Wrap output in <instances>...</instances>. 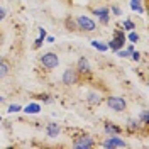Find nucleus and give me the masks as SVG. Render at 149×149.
I'll list each match as a JSON object with an SVG mask.
<instances>
[{"mask_svg":"<svg viewBox=\"0 0 149 149\" xmlns=\"http://www.w3.org/2000/svg\"><path fill=\"white\" fill-rule=\"evenodd\" d=\"M130 56H132V59H134V61H139V59H141V53H139V51H132Z\"/></svg>","mask_w":149,"mask_h":149,"instance_id":"nucleus-26","label":"nucleus"},{"mask_svg":"<svg viewBox=\"0 0 149 149\" xmlns=\"http://www.w3.org/2000/svg\"><path fill=\"white\" fill-rule=\"evenodd\" d=\"M5 14H7V10L3 9V7H0V22L5 19Z\"/></svg>","mask_w":149,"mask_h":149,"instance_id":"nucleus-27","label":"nucleus"},{"mask_svg":"<svg viewBox=\"0 0 149 149\" xmlns=\"http://www.w3.org/2000/svg\"><path fill=\"white\" fill-rule=\"evenodd\" d=\"M88 103L90 105H98V103L102 102V97H100V93H95V92H92V93H88Z\"/></svg>","mask_w":149,"mask_h":149,"instance_id":"nucleus-12","label":"nucleus"},{"mask_svg":"<svg viewBox=\"0 0 149 149\" xmlns=\"http://www.w3.org/2000/svg\"><path fill=\"white\" fill-rule=\"evenodd\" d=\"M78 78H80L78 71H76V70H71V68H68V70H65V73H63V76H61V81L70 86V85H76L78 83Z\"/></svg>","mask_w":149,"mask_h":149,"instance_id":"nucleus-6","label":"nucleus"},{"mask_svg":"<svg viewBox=\"0 0 149 149\" xmlns=\"http://www.w3.org/2000/svg\"><path fill=\"white\" fill-rule=\"evenodd\" d=\"M103 130H105V132H107L109 136H119V134L122 132V129H120V127L113 125V124H110V122H109V124H105V127H103Z\"/></svg>","mask_w":149,"mask_h":149,"instance_id":"nucleus-10","label":"nucleus"},{"mask_svg":"<svg viewBox=\"0 0 149 149\" xmlns=\"http://www.w3.org/2000/svg\"><path fill=\"white\" fill-rule=\"evenodd\" d=\"M76 71H78V74H90V71H92L90 61H88L85 56H81V58L78 59V63H76Z\"/></svg>","mask_w":149,"mask_h":149,"instance_id":"nucleus-8","label":"nucleus"},{"mask_svg":"<svg viewBox=\"0 0 149 149\" xmlns=\"http://www.w3.org/2000/svg\"><path fill=\"white\" fill-rule=\"evenodd\" d=\"M95 146V141L90 136H80V137H74L73 148L74 149H90Z\"/></svg>","mask_w":149,"mask_h":149,"instance_id":"nucleus-5","label":"nucleus"},{"mask_svg":"<svg viewBox=\"0 0 149 149\" xmlns=\"http://www.w3.org/2000/svg\"><path fill=\"white\" fill-rule=\"evenodd\" d=\"M137 120H139L141 124H148V120H149V119H148V110H142V112H141Z\"/></svg>","mask_w":149,"mask_h":149,"instance_id":"nucleus-19","label":"nucleus"},{"mask_svg":"<svg viewBox=\"0 0 149 149\" xmlns=\"http://www.w3.org/2000/svg\"><path fill=\"white\" fill-rule=\"evenodd\" d=\"M105 14H110V10L107 9V7H102V9H95L93 10V15H97V17H102Z\"/></svg>","mask_w":149,"mask_h":149,"instance_id":"nucleus-18","label":"nucleus"},{"mask_svg":"<svg viewBox=\"0 0 149 149\" xmlns=\"http://www.w3.org/2000/svg\"><path fill=\"white\" fill-rule=\"evenodd\" d=\"M19 110H22V107H20L19 103H14V105H10V107H9V112H10V113H14V112H19Z\"/></svg>","mask_w":149,"mask_h":149,"instance_id":"nucleus-23","label":"nucleus"},{"mask_svg":"<svg viewBox=\"0 0 149 149\" xmlns=\"http://www.w3.org/2000/svg\"><path fill=\"white\" fill-rule=\"evenodd\" d=\"M102 146L105 149H122V148H127V142L119 136H110L102 142Z\"/></svg>","mask_w":149,"mask_h":149,"instance_id":"nucleus-3","label":"nucleus"},{"mask_svg":"<svg viewBox=\"0 0 149 149\" xmlns=\"http://www.w3.org/2000/svg\"><path fill=\"white\" fill-rule=\"evenodd\" d=\"M141 122L139 120H134V119H130L129 120V124H127V130H130V132H137V130H139V125Z\"/></svg>","mask_w":149,"mask_h":149,"instance_id":"nucleus-16","label":"nucleus"},{"mask_svg":"<svg viewBox=\"0 0 149 149\" xmlns=\"http://www.w3.org/2000/svg\"><path fill=\"white\" fill-rule=\"evenodd\" d=\"M115 53H117V56H119V58H129L130 56V53L129 51H127V49H117V51H115Z\"/></svg>","mask_w":149,"mask_h":149,"instance_id":"nucleus-20","label":"nucleus"},{"mask_svg":"<svg viewBox=\"0 0 149 149\" xmlns=\"http://www.w3.org/2000/svg\"><path fill=\"white\" fill-rule=\"evenodd\" d=\"M100 22H102L103 26H105V24H109V22H110V14H105V15H102V17H100Z\"/></svg>","mask_w":149,"mask_h":149,"instance_id":"nucleus-24","label":"nucleus"},{"mask_svg":"<svg viewBox=\"0 0 149 149\" xmlns=\"http://www.w3.org/2000/svg\"><path fill=\"white\" fill-rule=\"evenodd\" d=\"M112 14H113V15H122V10L119 9V7H117V5H113V7H112Z\"/></svg>","mask_w":149,"mask_h":149,"instance_id":"nucleus-25","label":"nucleus"},{"mask_svg":"<svg viewBox=\"0 0 149 149\" xmlns=\"http://www.w3.org/2000/svg\"><path fill=\"white\" fill-rule=\"evenodd\" d=\"M76 29H81L85 32H93L97 29V24L88 15H78V19H76Z\"/></svg>","mask_w":149,"mask_h":149,"instance_id":"nucleus-1","label":"nucleus"},{"mask_svg":"<svg viewBox=\"0 0 149 149\" xmlns=\"http://www.w3.org/2000/svg\"><path fill=\"white\" fill-rule=\"evenodd\" d=\"M127 51H129V53H132V51H134V46H132V44H130V46H127Z\"/></svg>","mask_w":149,"mask_h":149,"instance_id":"nucleus-29","label":"nucleus"},{"mask_svg":"<svg viewBox=\"0 0 149 149\" xmlns=\"http://www.w3.org/2000/svg\"><path fill=\"white\" fill-rule=\"evenodd\" d=\"M124 29L125 31H132L134 29V22L132 20H124Z\"/></svg>","mask_w":149,"mask_h":149,"instance_id":"nucleus-22","label":"nucleus"},{"mask_svg":"<svg viewBox=\"0 0 149 149\" xmlns=\"http://www.w3.org/2000/svg\"><path fill=\"white\" fill-rule=\"evenodd\" d=\"M0 41H2V37H0Z\"/></svg>","mask_w":149,"mask_h":149,"instance_id":"nucleus-31","label":"nucleus"},{"mask_svg":"<svg viewBox=\"0 0 149 149\" xmlns=\"http://www.w3.org/2000/svg\"><path fill=\"white\" fill-rule=\"evenodd\" d=\"M44 37H46V29H39V37L36 39V42H34V47H41L42 46V42H44Z\"/></svg>","mask_w":149,"mask_h":149,"instance_id":"nucleus-14","label":"nucleus"},{"mask_svg":"<svg viewBox=\"0 0 149 149\" xmlns=\"http://www.w3.org/2000/svg\"><path fill=\"white\" fill-rule=\"evenodd\" d=\"M130 9L134 10V12L144 14V5H142V0H130Z\"/></svg>","mask_w":149,"mask_h":149,"instance_id":"nucleus-11","label":"nucleus"},{"mask_svg":"<svg viewBox=\"0 0 149 149\" xmlns=\"http://www.w3.org/2000/svg\"><path fill=\"white\" fill-rule=\"evenodd\" d=\"M107 105L110 107V110L113 112H124L127 109V102L122 97H109L107 98Z\"/></svg>","mask_w":149,"mask_h":149,"instance_id":"nucleus-4","label":"nucleus"},{"mask_svg":"<svg viewBox=\"0 0 149 149\" xmlns=\"http://www.w3.org/2000/svg\"><path fill=\"white\" fill-rule=\"evenodd\" d=\"M24 112L26 113H39L41 112V105L39 103H29L27 107L24 109Z\"/></svg>","mask_w":149,"mask_h":149,"instance_id":"nucleus-13","label":"nucleus"},{"mask_svg":"<svg viewBox=\"0 0 149 149\" xmlns=\"http://www.w3.org/2000/svg\"><path fill=\"white\" fill-rule=\"evenodd\" d=\"M44 39H46L47 42H54V37L53 36H47V37H44Z\"/></svg>","mask_w":149,"mask_h":149,"instance_id":"nucleus-28","label":"nucleus"},{"mask_svg":"<svg viewBox=\"0 0 149 149\" xmlns=\"http://www.w3.org/2000/svg\"><path fill=\"white\" fill-rule=\"evenodd\" d=\"M59 132H61V127H59V124H56V122H51V124H47V127H46L47 137H58V136H59Z\"/></svg>","mask_w":149,"mask_h":149,"instance_id":"nucleus-9","label":"nucleus"},{"mask_svg":"<svg viewBox=\"0 0 149 149\" xmlns=\"http://www.w3.org/2000/svg\"><path fill=\"white\" fill-rule=\"evenodd\" d=\"M92 46L95 47L97 51H100V53H105V51L109 49V46H107V44H103V42L97 41V39H95V41H92Z\"/></svg>","mask_w":149,"mask_h":149,"instance_id":"nucleus-15","label":"nucleus"},{"mask_svg":"<svg viewBox=\"0 0 149 149\" xmlns=\"http://www.w3.org/2000/svg\"><path fill=\"white\" fill-rule=\"evenodd\" d=\"M7 74H9V65L3 63V61H0V78H3Z\"/></svg>","mask_w":149,"mask_h":149,"instance_id":"nucleus-17","label":"nucleus"},{"mask_svg":"<svg viewBox=\"0 0 149 149\" xmlns=\"http://www.w3.org/2000/svg\"><path fill=\"white\" fill-rule=\"evenodd\" d=\"M127 39H129L130 42H137V41H139V34H136V32H132V31H130V34H129Z\"/></svg>","mask_w":149,"mask_h":149,"instance_id":"nucleus-21","label":"nucleus"},{"mask_svg":"<svg viewBox=\"0 0 149 149\" xmlns=\"http://www.w3.org/2000/svg\"><path fill=\"white\" fill-rule=\"evenodd\" d=\"M39 61H41V65L44 66L46 70H54L56 66L59 65V58H58V54H56V53H51V51L41 56Z\"/></svg>","mask_w":149,"mask_h":149,"instance_id":"nucleus-2","label":"nucleus"},{"mask_svg":"<svg viewBox=\"0 0 149 149\" xmlns=\"http://www.w3.org/2000/svg\"><path fill=\"white\" fill-rule=\"evenodd\" d=\"M2 102H3V97H0V103H2Z\"/></svg>","mask_w":149,"mask_h":149,"instance_id":"nucleus-30","label":"nucleus"},{"mask_svg":"<svg viewBox=\"0 0 149 149\" xmlns=\"http://www.w3.org/2000/svg\"><path fill=\"white\" fill-rule=\"evenodd\" d=\"M124 42H125L124 32H122V31H115V32H113V39H112L107 46L110 47V49H113V51H117V49L124 47Z\"/></svg>","mask_w":149,"mask_h":149,"instance_id":"nucleus-7","label":"nucleus"}]
</instances>
